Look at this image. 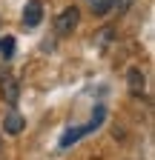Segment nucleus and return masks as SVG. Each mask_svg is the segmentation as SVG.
Wrapping results in <instances>:
<instances>
[{
  "instance_id": "obj_1",
  "label": "nucleus",
  "mask_w": 155,
  "mask_h": 160,
  "mask_svg": "<svg viewBox=\"0 0 155 160\" xmlns=\"http://www.w3.org/2000/svg\"><path fill=\"white\" fill-rule=\"evenodd\" d=\"M104 117H106V112H104V106H98V112L92 114V120H89V123L78 126V129H69V132L61 137V149H69V146H72V143H78L81 137H86L89 132H95V129H98V126L104 123Z\"/></svg>"
},
{
  "instance_id": "obj_2",
  "label": "nucleus",
  "mask_w": 155,
  "mask_h": 160,
  "mask_svg": "<svg viewBox=\"0 0 155 160\" xmlns=\"http://www.w3.org/2000/svg\"><path fill=\"white\" fill-rule=\"evenodd\" d=\"M78 23H81V12H78V6H66L63 12H57V17H55V32L57 34H72L78 29Z\"/></svg>"
},
{
  "instance_id": "obj_3",
  "label": "nucleus",
  "mask_w": 155,
  "mask_h": 160,
  "mask_svg": "<svg viewBox=\"0 0 155 160\" xmlns=\"http://www.w3.org/2000/svg\"><path fill=\"white\" fill-rule=\"evenodd\" d=\"M0 94H3V100L14 109L17 97H20V83H17V77H12V74H3V77H0Z\"/></svg>"
},
{
  "instance_id": "obj_4",
  "label": "nucleus",
  "mask_w": 155,
  "mask_h": 160,
  "mask_svg": "<svg viewBox=\"0 0 155 160\" xmlns=\"http://www.w3.org/2000/svg\"><path fill=\"white\" fill-rule=\"evenodd\" d=\"M126 86H129V94H132V97H141L144 89H147V74H144L138 66H132V69L126 72Z\"/></svg>"
},
{
  "instance_id": "obj_5",
  "label": "nucleus",
  "mask_w": 155,
  "mask_h": 160,
  "mask_svg": "<svg viewBox=\"0 0 155 160\" xmlns=\"http://www.w3.org/2000/svg\"><path fill=\"white\" fill-rule=\"evenodd\" d=\"M40 20H43V6H40V0H29V3L23 6V26L35 29V26H40Z\"/></svg>"
},
{
  "instance_id": "obj_6",
  "label": "nucleus",
  "mask_w": 155,
  "mask_h": 160,
  "mask_svg": "<svg viewBox=\"0 0 155 160\" xmlns=\"http://www.w3.org/2000/svg\"><path fill=\"white\" fill-rule=\"evenodd\" d=\"M23 126H26V117H23V114H17L14 109L3 117V132H6V134H20Z\"/></svg>"
},
{
  "instance_id": "obj_7",
  "label": "nucleus",
  "mask_w": 155,
  "mask_h": 160,
  "mask_svg": "<svg viewBox=\"0 0 155 160\" xmlns=\"http://www.w3.org/2000/svg\"><path fill=\"white\" fill-rule=\"evenodd\" d=\"M89 3H92V12L98 14V17H106L112 12V3H115V0H89Z\"/></svg>"
},
{
  "instance_id": "obj_8",
  "label": "nucleus",
  "mask_w": 155,
  "mask_h": 160,
  "mask_svg": "<svg viewBox=\"0 0 155 160\" xmlns=\"http://www.w3.org/2000/svg\"><path fill=\"white\" fill-rule=\"evenodd\" d=\"M95 40H98V46H101V49H106V46L112 43V40H115V29H112V26L101 29V32H98V37H95Z\"/></svg>"
},
{
  "instance_id": "obj_9",
  "label": "nucleus",
  "mask_w": 155,
  "mask_h": 160,
  "mask_svg": "<svg viewBox=\"0 0 155 160\" xmlns=\"http://www.w3.org/2000/svg\"><path fill=\"white\" fill-rule=\"evenodd\" d=\"M0 54H3V60H12V54H14V37H0Z\"/></svg>"
},
{
  "instance_id": "obj_10",
  "label": "nucleus",
  "mask_w": 155,
  "mask_h": 160,
  "mask_svg": "<svg viewBox=\"0 0 155 160\" xmlns=\"http://www.w3.org/2000/svg\"><path fill=\"white\" fill-rule=\"evenodd\" d=\"M129 3H132V0H115V3H112V12H118V14H124V12L129 9Z\"/></svg>"
},
{
  "instance_id": "obj_11",
  "label": "nucleus",
  "mask_w": 155,
  "mask_h": 160,
  "mask_svg": "<svg viewBox=\"0 0 155 160\" xmlns=\"http://www.w3.org/2000/svg\"><path fill=\"white\" fill-rule=\"evenodd\" d=\"M0 152H3V140H0Z\"/></svg>"
}]
</instances>
